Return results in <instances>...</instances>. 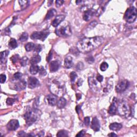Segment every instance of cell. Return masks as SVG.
Wrapping results in <instances>:
<instances>
[{
    "instance_id": "obj_23",
    "label": "cell",
    "mask_w": 137,
    "mask_h": 137,
    "mask_svg": "<svg viewBox=\"0 0 137 137\" xmlns=\"http://www.w3.org/2000/svg\"><path fill=\"white\" fill-rule=\"evenodd\" d=\"M56 14V11L54 9H51V10H49L48 12H47V14L46 15V16L45 19L48 20L49 19H51V18L54 16Z\"/></svg>"
},
{
    "instance_id": "obj_36",
    "label": "cell",
    "mask_w": 137,
    "mask_h": 137,
    "mask_svg": "<svg viewBox=\"0 0 137 137\" xmlns=\"http://www.w3.org/2000/svg\"><path fill=\"white\" fill-rule=\"evenodd\" d=\"M22 77V74L20 72H16L13 75V77L16 80H19L21 79Z\"/></svg>"
},
{
    "instance_id": "obj_34",
    "label": "cell",
    "mask_w": 137,
    "mask_h": 137,
    "mask_svg": "<svg viewBox=\"0 0 137 137\" xmlns=\"http://www.w3.org/2000/svg\"><path fill=\"white\" fill-rule=\"evenodd\" d=\"M27 62H28V58L27 57H23L20 60V64H21V65L23 67H25L27 65Z\"/></svg>"
},
{
    "instance_id": "obj_41",
    "label": "cell",
    "mask_w": 137,
    "mask_h": 137,
    "mask_svg": "<svg viewBox=\"0 0 137 137\" xmlns=\"http://www.w3.org/2000/svg\"><path fill=\"white\" fill-rule=\"evenodd\" d=\"M0 79H1V83L2 84L4 83L6 80V76L5 74H1L0 75Z\"/></svg>"
},
{
    "instance_id": "obj_20",
    "label": "cell",
    "mask_w": 137,
    "mask_h": 137,
    "mask_svg": "<svg viewBox=\"0 0 137 137\" xmlns=\"http://www.w3.org/2000/svg\"><path fill=\"white\" fill-rule=\"evenodd\" d=\"M122 127V125L120 123H113L109 125V128L113 131H118Z\"/></svg>"
},
{
    "instance_id": "obj_49",
    "label": "cell",
    "mask_w": 137,
    "mask_h": 137,
    "mask_svg": "<svg viewBox=\"0 0 137 137\" xmlns=\"http://www.w3.org/2000/svg\"><path fill=\"white\" fill-rule=\"evenodd\" d=\"M44 132H43V131H41V132H40L39 133H38V135L36 136H39V137H42L44 136Z\"/></svg>"
},
{
    "instance_id": "obj_14",
    "label": "cell",
    "mask_w": 137,
    "mask_h": 137,
    "mask_svg": "<svg viewBox=\"0 0 137 137\" xmlns=\"http://www.w3.org/2000/svg\"><path fill=\"white\" fill-rule=\"evenodd\" d=\"M91 128L95 131H99L100 128V124L97 117L93 118L91 124Z\"/></svg>"
},
{
    "instance_id": "obj_47",
    "label": "cell",
    "mask_w": 137,
    "mask_h": 137,
    "mask_svg": "<svg viewBox=\"0 0 137 137\" xmlns=\"http://www.w3.org/2000/svg\"><path fill=\"white\" fill-rule=\"evenodd\" d=\"M18 136H20V137H24V136H26V134L25 133V132L23 131L20 132H19V133L18 134Z\"/></svg>"
},
{
    "instance_id": "obj_9",
    "label": "cell",
    "mask_w": 137,
    "mask_h": 137,
    "mask_svg": "<svg viewBox=\"0 0 137 137\" xmlns=\"http://www.w3.org/2000/svg\"><path fill=\"white\" fill-rule=\"evenodd\" d=\"M88 84L90 87L94 91H98L100 89V85H99V81H97L96 79L93 77L88 78Z\"/></svg>"
},
{
    "instance_id": "obj_38",
    "label": "cell",
    "mask_w": 137,
    "mask_h": 137,
    "mask_svg": "<svg viewBox=\"0 0 137 137\" xmlns=\"http://www.w3.org/2000/svg\"><path fill=\"white\" fill-rule=\"evenodd\" d=\"M15 99H12V98H8L7 100H6V103L8 105H10L11 106L13 104V103L15 102Z\"/></svg>"
},
{
    "instance_id": "obj_44",
    "label": "cell",
    "mask_w": 137,
    "mask_h": 137,
    "mask_svg": "<svg viewBox=\"0 0 137 137\" xmlns=\"http://www.w3.org/2000/svg\"><path fill=\"white\" fill-rule=\"evenodd\" d=\"M97 80L99 82V83H101V82L103 81V76H101V75L98 74L97 77Z\"/></svg>"
},
{
    "instance_id": "obj_6",
    "label": "cell",
    "mask_w": 137,
    "mask_h": 137,
    "mask_svg": "<svg viewBox=\"0 0 137 137\" xmlns=\"http://www.w3.org/2000/svg\"><path fill=\"white\" fill-rule=\"evenodd\" d=\"M117 110L120 115L125 117H129L131 114V109L129 105L125 101H122L118 104Z\"/></svg>"
},
{
    "instance_id": "obj_22",
    "label": "cell",
    "mask_w": 137,
    "mask_h": 137,
    "mask_svg": "<svg viewBox=\"0 0 137 137\" xmlns=\"http://www.w3.org/2000/svg\"><path fill=\"white\" fill-rule=\"evenodd\" d=\"M40 67L36 64L31 65L30 68H29V71L31 74H36L39 71Z\"/></svg>"
},
{
    "instance_id": "obj_27",
    "label": "cell",
    "mask_w": 137,
    "mask_h": 137,
    "mask_svg": "<svg viewBox=\"0 0 137 137\" xmlns=\"http://www.w3.org/2000/svg\"><path fill=\"white\" fill-rule=\"evenodd\" d=\"M19 3L20 7L22 9H24L26 8L29 5V1H18Z\"/></svg>"
},
{
    "instance_id": "obj_39",
    "label": "cell",
    "mask_w": 137,
    "mask_h": 137,
    "mask_svg": "<svg viewBox=\"0 0 137 137\" xmlns=\"http://www.w3.org/2000/svg\"><path fill=\"white\" fill-rule=\"evenodd\" d=\"M86 60L88 63L91 64L94 62V58L92 56H88L86 58Z\"/></svg>"
},
{
    "instance_id": "obj_31",
    "label": "cell",
    "mask_w": 137,
    "mask_h": 137,
    "mask_svg": "<svg viewBox=\"0 0 137 137\" xmlns=\"http://www.w3.org/2000/svg\"><path fill=\"white\" fill-rule=\"evenodd\" d=\"M109 65L106 62H103L100 65V70H101L102 71H105L107 70V68H108Z\"/></svg>"
},
{
    "instance_id": "obj_28",
    "label": "cell",
    "mask_w": 137,
    "mask_h": 137,
    "mask_svg": "<svg viewBox=\"0 0 137 137\" xmlns=\"http://www.w3.org/2000/svg\"><path fill=\"white\" fill-rule=\"evenodd\" d=\"M35 45L32 42H29L25 45V49L27 51H30L34 49Z\"/></svg>"
},
{
    "instance_id": "obj_1",
    "label": "cell",
    "mask_w": 137,
    "mask_h": 137,
    "mask_svg": "<svg viewBox=\"0 0 137 137\" xmlns=\"http://www.w3.org/2000/svg\"><path fill=\"white\" fill-rule=\"evenodd\" d=\"M103 41V38L101 36L84 38L77 43V48L81 52H88L99 47Z\"/></svg>"
},
{
    "instance_id": "obj_11",
    "label": "cell",
    "mask_w": 137,
    "mask_h": 137,
    "mask_svg": "<svg viewBox=\"0 0 137 137\" xmlns=\"http://www.w3.org/2000/svg\"><path fill=\"white\" fill-rule=\"evenodd\" d=\"M39 85L38 80L35 77H30L28 79L29 87L30 88H34Z\"/></svg>"
},
{
    "instance_id": "obj_18",
    "label": "cell",
    "mask_w": 137,
    "mask_h": 137,
    "mask_svg": "<svg viewBox=\"0 0 137 137\" xmlns=\"http://www.w3.org/2000/svg\"><path fill=\"white\" fill-rule=\"evenodd\" d=\"M64 67L67 68H70L72 67L73 65V62L72 58L70 56H68L65 58L64 60Z\"/></svg>"
},
{
    "instance_id": "obj_48",
    "label": "cell",
    "mask_w": 137,
    "mask_h": 137,
    "mask_svg": "<svg viewBox=\"0 0 137 137\" xmlns=\"http://www.w3.org/2000/svg\"><path fill=\"white\" fill-rule=\"evenodd\" d=\"M82 84H83V80H82L81 79H79L78 81V86H81L82 85Z\"/></svg>"
},
{
    "instance_id": "obj_19",
    "label": "cell",
    "mask_w": 137,
    "mask_h": 137,
    "mask_svg": "<svg viewBox=\"0 0 137 137\" xmlns=\"http://www.w3.org/2000/svg\"><path fill=\"white\" fill-rule=\"evenodd\" d=\"M94 14V12L92 11V10H86L84 14L83 15V18L85 21H88L92 16Z\"/></svg>"
},
{
    "instance_id": "obj_15",
    "label": "cell",
    "mask_w": 137,
    "mask_h": 137,
    "mask_svg": "<svg viewBox=\"0 0 137 137\" xmlns=\"http://www.w3.org/2000/svg\"><path fill=\"white\" fill-rule=\"evenodd\" d=\"M26 83L24 80H22L16 84L15 89L16 91H22L26 88Z\"/></svg>"
},
{
    "instance_id": "obj_8",
    "label": "cell",
    "mask_w": 137,
    "mask_h": 137,
    "mask_svg": "<svg viewBox=\"0 0 137 137\" xmlns=\"http://www.w3.org/2000/svg\"><path fill=\"white\" fill-rule=\"evenodd\" d=\"M129 86L128 81L126 80L120 81L116 86V91L117 93H122L126 90Z\"/></svg>"
},
{
    "instance_id": "obj_21",
    "label": "cell",
    "mask_w": 137,
    "mask_h": 137,
    "mask_svg": "<svg viewBox=\"0 0 137 137\" xmlns=\"http://www.w3.org/2000/svg\"><path fill=\"white\" fill-rule=\"evenodd\" d=\"M66 104H67V100H66L64 98L61 97L59 101H58L57 103V105L58 108L62 109L64 107Z\"/></svg>"
},
{
    "instance_id": "obj_7",
    "label": "cell",
    "mask_w": 137,
    "mask_h": 137,
    "mask_svg": "<svg viewBox=\"0 0 137 137\" xmlns=\"http://www.w3.org/2000/svg\"><path fill=\"white\" fill-rule=\"evenodd\" d=\"M48 34L49 32H34L32 34L31 39L33 40L39 39L41 41H44Z\"/></svg>"
},
{
    "instance_id": "obj_51",
    "label": "cell",
    "mask_w": 137,
    "mask_h": 137,
    "mask_svg": "<svg viewBox=\"0 0 137 137\" xmlns=\"http://www.w3.org/2000/svg\"><path fill=\"white\" fill-rule=\"evenodd\" d=\"M77 97L78 98V100H79L81 98V95L80 94H77Z\"/></svg>"
},
{
    "instance_id": "obj_4",
    "label": "cell",
    "mask_w": 137,
    "mask_h": 137,
    "mask_svg": "<svg viewBox=\"0 0 137 137\" xmlns=\"http://www.w3.org/2000/svg\"><path fill=\"white\" fill-rule=\"evenodd\" d=\"M58 26L55 31V33L58 36L61 37H67L71 35L72 32L70 26L68 23L63 24Z\"/></svg>"
},
{
    "instance_id": "obj_37",
    "label": "cell",
    "mask_w": 137,
    "mask_h": 137,
    "mask_svg": "<svg viewBox=\"0 0 137 137\" xmlns=\"http://www.w3.org/2000/svg\"><path fill=\"white\" fill-rule=\"evenodd\" d=\"M19 58V56L18 55H13L11 57V60L12 61V62L13 63H15L18 60V59Z\"/></svg>"
},
{
    "instance_id": "obj_35",
    "label": "cell",
    "mask_w": 137,
    "mask_h": 137,
    "mask_svg": "<svg viewBox=\"0 0 137 137\" xmlns=\"http://www.w3.org/2000/svg\"><path fill=\"white\" fill-rule=\"evenodd\" d=\"M39 74L40 75H41V76H45V75H46L47 74V72H46V71L45 69V68H43V67H40L39 68Z\"/></svg>"
},
{
    "instance_id": "obj_24",
    "label": "cell",
    "mask_w": 137,
    "mask_h": 137,
    "mask_svg": "<svg viewBox=\"0 0 137 137\" xmlns=\"http://www.w3.org/2000/svg\"><path fill=\"white\" fill-rule=\"evenodd\" d=\"M116 111H117V107H116L115 103L113 102V103L110 105V107H109L108 113L111 115H115L116 113Z\"/></svg>"
},
{
    "instance_id": "obj_45",
    "label": "cell",
    "mask_w": 137,
    "mask_h": 137,
    "mask_svg": "<svg viewBox=\"0 0 137 137\" xmlns=\"http://www.w3.org/2000/svg\"><path fill=\"white\" fill-rule=\"evenodd\" d=\"M83 67L84 66L83 63H79L77 65V68H78V70H81L83 68Z\"/></svg>"
},
{
    "instance_id": "obj_16",
    "label": "cell",
    "mask_w": 137,
    "mask_h": 137,
    "mask_svg": "<svg viewBox=\"0 0 137 137\" xmlns=\"http://www.w3.org/2000/svg\"><path fill=\"white\" fill-rule=\"evenodd\" d=\"M59 67H60V64H59V63L57 61H52L51 62V63H50V70H51V71L52 72H56L58 70Z\"/></svg>"
},
{
    "instance_id": "obj_42",
    "label": "cell",
    "mask_w": 137,
    "mask_h": 137,
    "mask_svg": "<svg viewBox=\"0 0 137 137\" xmlns=\"http://www.w3.org/2000/svg\"><path fill=\"white\" fill-rule=\"evenodd\" d=\"M64 1H62V0H57L56 1V6L57 7H60L62 4H63Z\"/></svg>"
},
{
    "instance_id": "obj_30",
    "label": "cell",
    "mask_w": 137,
    "mask_h": 137,
    "mask_svg": "<svg viewBox=\"0 0 137 137\" xmlns=\"http://www.w3.org/2000/svg\"><path fill=\"white\" fill-rule=\"evenodd\" d=\"M28 37H29L28 34L26 32H24L22 34V35L20 36V37L19 38V40L22 42L26 41L27 40V39H28Z\"/></svg>"
},
{
    "instance_id": "obj_29",
    "label": "cell",
    "mask_w": 137,
    "mask_h": 137,
    "mask_svg": "<svg viewBox=\"0 0 137 137\" xmlns=\"http://www.w3.org/2000/svg\"><path fill=\"white\" fill-rule=\"evenodd\" d=\"M68 136V132L65 130H61L57 134V137H67Z\"/></svg>"
},
{
    "instance_id": "obj_10",
    "label": "cell",
    "mask_w": 137,
    "mask_h": 137,
    "mask_svg": "<svg viewBox=\"0 0 137 137\" xmlns=\"http://www.w3.org/2000/svg\"><path fill=\"white\" fill-rule=\"evenodd\" d=\"M19 126V123L17 120H12L9 121L6 127L10 131H15L17 130Z\"/></svg>"
},
{
    "instance_id": "obj_26",
    "label": "cell",
    "mask_w": 137,
    "mask_h": 137,
    "mask_svg": "<svg viewBox=\"0 0 137 137\" xmlns=\"http://www.w3.org/2000/svg\"><path fill=\"white\" fill-rule=\"evenodd\" d=\"M9 46L11 49H15L18 46L16 40L14 38H11L10 40V42L9 43Z\"/></svg>"
},
{
    "instance_id": "obj_40",
    "label": "cell",
    "mask_w": 137,
    "mask_h": 137,
    "mask_svg": "<svg viewBox=\"0 0 137 137\" xmlns=\"http://www.w3.org/2000/svg\"><path fill=\"white\" fill-rule=\"evenodd\" d=\"M90 123V118L89 117H86L84 118V124L86 126H88Z\"/></svg>"
},
{
    "instance_id": "obj_43",
    "label": "cell",
    "mask_w": 137,
    "mask_h": 137,
    "mask_svg": "<svg viewBox=\"0 0 137 137\" xmlns=\"http://www.w3.org/2000/svg\"><path fill=\"white\" fill-rule=\"evenodd\" d=\"M86 133L85 131H84V130H82L80 132H79L78 133L76 137H83L84 135H85V134Z\"/></svg>"
},
{
    "instance_id": "obj_33",
    "label": "cell",
    "mask_w": 137,
    "mask_h": 137,
    "mask_svg": "<svg viewBox=\"0 0 137 137\" xmlns=\"http://www.w3.org/2000/svg\"><path fill=\"white\" fill-rule=\"evenodd\" d=\"M77 77V74L75 72H72L70 74V79L72 83H74Z\"/></svg>"
},
{
    "instance_id": "obj_17",
    "label": "cell",
    "mask_w": 137,
    "mask_h": 137,
    "mask_svg": "<svg viewBox=\"0 0 137 137\" xmlns=\"http://www.w3.org/2000/svg\"><path fill=\"white\" fill-rule=\"evenodd\" d=\"M9 54V51H3L1 52V54H0V61H1V63L2 64L6 63Z\"/></svg>"
},
{
    "instance_id": "obj_25",
    "label": "cell",
    "mask_w": 137,
    "mask_h": 137,
    "mask_svg": "<svg viewBox=\"0 0 137 137\" xmlns=\"http://www.w3.org/2000/svg\"><path fill=\"white\" fill-rule=\"evenodd\" d=\"M41 58L40 56L37 55L33 56V57L31 58V60L30 61V63L31 64V65L36 64L40 62L41 61Z\"/></svg>"
},
{
    "instance_id": "obj_5",
    "label": "cell",
    "mask_w": 137,
    "mask_h": 137,
    "mask_svg": "<svg viewBox=\"0 0 137 137\" xmlns=\"http://www.w3.org/2000/svg\"><path fill=\"white\" fill-rule=\"evenodd\" d=\"M137 9L134 6L130 7L125 11L124 19L125 21L129 23H132L135 21L137 18Z\"/></svg>"
},
{
    "instance_id": "obj_46",
    "label": "cell",
    "mask_w": 137,
    "mask_h": 137,
    "mask_svg": "<svg viewBox=\"0 0 137 137\" xmlns=\"http://www.w3.org/2000/svg\"><path fill=\"white\" fill-rule=\"evenodd\" d=\"M52 58V52L51 51L49 52V54H48V56H47V61L48 62H50V61L51 60V59Z\"/></svg>"
},
{
    "instance_id": "obj_32",
    "label": "cell",
    "mask_w": 137,
    "mask_h": 137,
    "mask_svg": "<svg viewBox=\"0 0 137 137\" xmlns=\"http://www.w3.org/2000/svg\"><path fill=\"white\" fill-rule=\"evenodd\" d=\"M33 50H34V52H35V53H37V54L39 53V52L41 51V50H42L41 46L40 45H35Z\"/></svg>"
},
{
    "instance_id": "obj_13",
    "label": "cell",
    "mask_w": 137,
    "mask_h": 137,
    "mask_svg": "<svg viewBox=\"0 0 137 137\" xmlns=\"http://www.w3.org/2000/svg\"><path fill=\"white\" fill-rule=\"evenodd\" d=\"M64 19L65 16L64 15H58L57 16H56L55 19L52 22L51 25L54 27H57Z\"/></svg>"
},
{
    "instance_id": "obj_2",
    "label": "cell",
    "mask_w": 137,
    "mask_h": 137,
    "mask_svg": "<svg viewBox=\"0 0 137 137\" xmlns=\"http://www.w3.org/2000/svg\"><path fill=\"white\" fill-rule=\"evenodd\" d=\"M41 115V111L35 108L30 109L27 110L24 115V118L27 124L29 125L32 124L40 118Z\"/></svg>"
},
{
    "instance_id": "obj_50",
    "label": "cell",
    "mask_w": 137,
    "mask_h": 137,
    "mask_svg": "<svg viewBox=\"0 0 137 137\" xmlns=\"http://www.w3.org/2000/svg\"><path fill=\"white\" fill-rule=\"evenodd\" d=\"M108 136L109 137H117V136L114 133H111L110 134H108Z\"/></svg>"
},
{
    "instance_id": "obj_3",
    "label": "cell",
    "mask_w": 137,
    "mask_h": 137,
    "mask_svg": "<svg viewBox=\"0 0 137 137\" xmlns=\"http://www.w3.org/2000/svg\"><path fill=\"white\" fill-rule=\"evenodd\" d=\"M49 87L51 93L55 95L61 96L64 93L65 86L62 85L58 81H52Z\"/></svg>"
},
{
    "instance_id": "obj_12",
    "label": "cell",
    "mask_w": 137,
    "mask_h": 137,
    "mask_svg": "<svg viewBox=\"0 0 137 137\" xmlns=\"http://www.w3.org/2000/svg\"><path fill=\"white\" fill-rule=\"evenodd\" d=\"M46 98L48 103L49 104L52 106H54L55 105H56L58 102L57 97L55 95H54L53 94L48 95Z\"/></svg>"
}]
</instances>
